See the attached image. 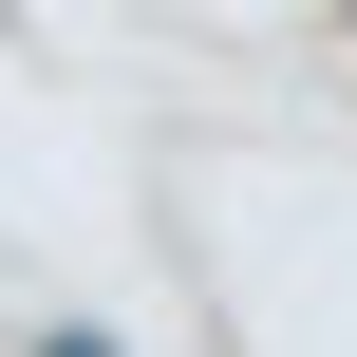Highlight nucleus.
Wrapping results in <instances>:
<instances>
[{
	"label": "nucleus",
	"instance_id": "f257e3e1",
	"mask_svg": "<svg viewBox=\"0 0 357 357\" xmlns=\"http://www.w3.org/2000/svg\"><path fill=\"white\" fill-rule=\"evenodd\" d=\"M38 357H94V339H38Z\"/></svg>",
	"mask_w": 357,
	"mask_h": 357
}]
</instances>
